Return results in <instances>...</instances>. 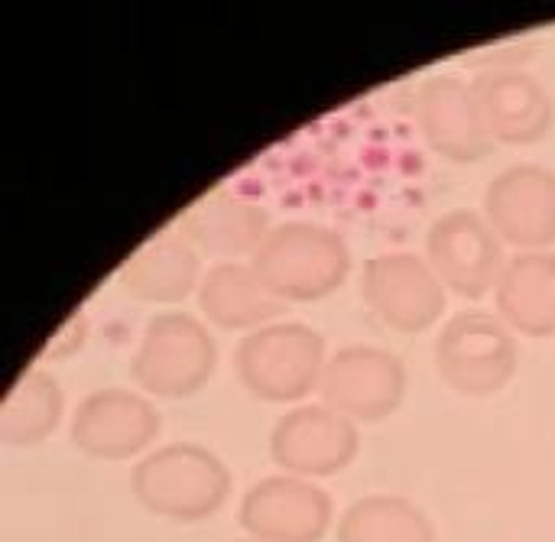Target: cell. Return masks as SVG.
Returning a JSON list of instances; mask_svg holds the SVG:
<instances>
[{
    "label": "cell",
    "mask_w": 555,
    "mask_h": 542,
    "mask_svg": "<svg viewBox=\"0 0 555 542\" xmlns=\"http://www.w3.org/2000/svg\"><path fill=\"white\" fill-rule=\"evenodd\" d=\"M143 511L176 524H202L231 498L228 465L198 442H169L146 452L130 475Z\"/></svg>",
    "instance_id": "6da1fadb"
},
{
    "label": "cell",
    "mask_w": 555,
    "mask_h": 542,
    "mask_svg": "<svg viewBox=\"0 0 555 542\" xmlns=\"http://www.w3.org/2000/svg\"><path fill=\"white\" fill-rule=\"evenodd\" d=\"M260 280L289 302H322L338 293L351 273L345 237L315 221L273 224L260 250L250 257Z\"/></svg>",
    "instance_id": "7a4b0ae2"
},
{
    "label": "cell",
    "mask_w": 555,
    "mask_h": 542,
    "mask_svg": "<svg viewBox=\"0 0 555 542\" xmlns=\"http://www.w3.org/2000/svg\"><path fill=\"white\" fill-rule=\"evenodd\" d=\"M325 364V338L302 322L263 325L244 335L234 354L237 380L263 403H299L319 390Z\"/></svg>",
    "instance_id": "3957f363"
},
{
    "label": "cell",
    "mask_w": 555,
    "mask_h": 542,
    "mask_svg": "<svg viewBox=\"0 0 555 542\" xmlns=\"http://www.w3.org/2000/svg\"><path fill=\"white\" fill-rule=\"evenodd\" d=\"M433 361L449 390L481 400L501 393L514 380L520 345L501 315L465 309L442 325Z\"/></svg>",
    "instance_id": "277c9868"
},
{
    "label": "cell",
    "mask_w": 555,
    "mask_h": 542,
    "mask_svg": "<svg viewBox=\"0 0 555 542\" xmlns=\"http://www.w3.org/2000/svg\"><path fill=\"white\" fill-rule=\"evenodd\" d=\"M218 367V345L208 325L189 312H163L146 322L130 374L137 387L159 400L195 397Z\"/></svg>",
    "instance_id": "5b68a950"
},
{
    "label": "cell",
    "mask_w": 555,
    "mask_h": 542,
    "mask_svg": "<svg viewBox=\"0 0 555 542\" xmlns=\"http://www.w3.org/2000/svg\"><path fill=\"white\" fill-rule=\"evenodd\" d=\"M485 215L472 208H452L439 215L426 231V260L442 286L462 299H485L498 289L507 254Z\"/></svg>",
    "instance_id": "8992f818"
},
{
    "label": "cell",
    "mask_w": 555,
    "mask_h": 542,
    "mask_svg": "<svg viewBox=\"0 0 555 542\" xmlns=\"http://www.w3.org/2000/svg\"><path fill=\"white\" fill-rule=\"evenodd\" d=\"M322 403L351 423H380L403 406L406 367L403 361L377 345H345L338 348L319 384Z\"/></svg>",
    "instance_id": "52a82bcc"
},
{
    "label": "cell",
    "mask_w": 555,
    "mask_h": 542,
    "mask_svg": "<svg viewBox=\"0 0 555 542\" xmlns=\"http://www.w3.org/2000/svg\"><path fill=\"white\" fill-rule=\"evenodd\" d=\"M446 286L426 257L393 250L364 263L361 296L367 309L400 335L429 332L446 312Z\"/></svg>",
    "instance_id": "ba28073f"
},
{
    "label": "cell",
    "mask_w": 555,
    "mask_h": 542,
    "mask_svg": "<svg viewBox=\"0 0 555 542\" xmlns=\"http://www.w3.org/2000/svg\"><path fill=\"white\" fill-rule=\"evenodd\" d=\"M163 420L150 397L124 387L91 390L75 416L68 439L72 446L98 462H127L133 455L153 452L150 446L159 439Z\"/></svg>",
    "instance_id": "9c48e42d"
},
{
    "label": "cell",
    "mask_w": 555,
    "mask_h": 542,
    "mask_svg": "<svg viewBox=\"0 0 555 542\" xmlns=\"http://www.w3.org/2000/svg\"><path fill=\"white\" fill-rule=\"evenodd\" d=\"M361 449V429L332 406H296L270 433V459L283 475L306 481L345 472Z\"/></svg>",
    "instance_id": "30bf717a"
},
{
    "label": "cell",
    "mask_w": 555,
    "mask_h": 542,
    "mask_svg": "<svg viewBox=\"0 0 555 542\" xmlns=\"http://www.w3.org/2000/svg\"><path fill=\"white\" fill-rule=\"evenodd\" d=\"M241 530L257 542H322L335 507L328 491L296 475L260 478L241 501Z\"/></svg>",
    "instance_id": "8fae6325"
},
{
    "label": "cell",
    "mask_w": 555,
    "mask_h": 542,
    "mask_svg": "<svg viewBox=\"0 0 555 542\" xmlns=\"http://www.w3.org/2000/svg\"><path fill=\"white\" fill-rule=\"evenodd\" d=\"M485 218L494 234L527 250L555 244V172L537 163H517L498 172L485 189Z\"/></svg>",
    "instance_id": "7c38bea8"
},
{
    "label": "cell",
    "mask_w": 555,
    "mask_h": 542,
    "mask_svg": "<svg viewBox=\"0 0 555 542\" xmlns=\"http://www.w3.org/2000/svg\"><path fill=\"white\" fill-rule=\"evenodd\" d=\"M416 120L429 150L459 166L481 163L498 146L472 81H462L459 75H433L423 81L416 94Z\"/></svg>",
    "instance_id": "4fadbf2b"
},
{
    "label": "cell",
    "mask_w": 555,
    "mask_h": 542,
    "mask_svg": "<svg viewBox=\"0 0 555 542\" xmlns=\"http://www.w3.org/2000/svg\"><path fill=\"white\" fill-rule=\"evenodd\" d=\"M472 88L494 143L533 146L550 137L555 124L553 94L527 68H485Z\"/></svg>",
    "instance_id": "5bb4252c"
},
{
    "label": "cell",
    "mask_w": 555,
    "mask_h": 542,
    "mask_svg": "<svg viewBox=\"0 0 555 542\" xmlns=\"http://www.w3.org/2000/svg\"><path fill=\"white\" fill-rule=\"evenodd\" d=\"M270 231V211L237 192H211L182 215V237L218 263L254 257Z\"/></svg>",
    "instance_id": "9a60e30c"
},
{
    "label": "cell",
    "mask_w": 555,
    "mask_h": 542,
    "mask_svg": "<svg viewBox=\"0 0 555 542\" xmlns=\"http://www.w3.org/2000/svg\"><path fill=\"white\" fill-rule=\"evenodd\" d=\"M117 283L140 302H182L185 296L198 293L202 254L182 237V231H159L120 263Z\"/></svg>",
    "instance_id": "2e32d148"
},
{
    "label": "cell",
    "mask_w": 555,
    "mask_h": 542,
    "mask_svg": "<svg viewBox=\"0 0 555 542\" xmlns=\"http://www.w3.org/2000/svg\"><path fill=\"white\" fill-rule=\"evenodd\" d=\"M198 309L202 315L228 332H257L273 325L286 302L260 280V273L244 260H224L208 267L198 283Z\"/></svg>",
    "instance_id": "e0dca14e"
},
{
    "label": "cell",
    "mask_w": 555,
    "mask_h": 542,
    "mask_svg": "<svg viewBox=\"0 0 555 542\" xmlns=\"http://www.w3.org/2000/svg\"><path fill=\"white\" fill-rule=\"evenodd\" d=\"M498 315L514 335L550 338L555 335V254L527 250L507 260L494 289Z\"/></svg>",
    "instance_id": "ac0fdd59"
},
{
    "label": "cell",
    "mask_w": 555,
    "mask_h": 542,
    "mask_svg": "<svg viewBox=\"0 0 555 542\" xmlns=\"http://www.w3.org/2000/svg\"><path fill=\"white\" fill-rule=\"evenodd\" d=\"M65 413V393L55 374L42 367H29L13 384L10 397L0 406V442L7 446H39L49 439Z\"/></svg>",
    "instance_id": "d6986e66"
},
{
    "label": "cell",
    "mask_w": 555,
    "mask_h": 542,
    "mask_svg": "<svg viewBox=\"0 0 555 542\" xmlns=\"http://www.w3.org/2000/svg\"><path fill=\"white\" fill-rule=\"evenodd\" d=\"M338 542H436V527L413 501L371 494L341 514Z\"/></svg>",
    "instance_id": "ffe728a7"
},
{
    "label": "cell",
    "mask_w": 555,
    "mask_h": 542,
    "mask_svg": "<svg viewBox=\"0 0 555 542\" xmlns=\"http://www.w3.org/2000/svg\"><path fill=\"white\" fill-rule=\"evenodd\" d=\"M237 542H257V540H237Z\"/></svg>",
    "instance_id": "44dd1931"
}]
</instances>
